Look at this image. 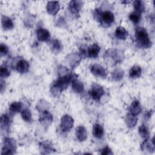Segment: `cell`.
Returning a JSON list of instances; mask_svg holds the SVG:
<instances>
[{"label":"cell","mask_w":155,"mask_h":155,"mask_svg":"<svg viewBox=\"0 0 155 155\" xmlns=\"http://www.w3.org/2000/svg\"><path fill=\"white\" fill-rule=\"evenodd\" d=\"M74 78H74L73 74L70 73L59 76L51 86L50 91L52 94L55 97L59 96L61 92L67 88L70 82H71Z\"/></svg>","instance_id":"obj_1"},{"label":"cell","mask_w":155,"mask_h":155,"mask_svg":"<svg viewBox=\"0 0 155 155\" xmlns=\"http://www.w3.org/2000/svg\"><path fill=\"white\" fill-rule=\"evenodd\" d=\"M135 37L137 44L144 48H148L151 46L150 41L147 30L143 27H137L135 31Z\"/></svg>","instance_id":"obj_2"},{"label":"cell","mask_w":155,"mask_h":155,"mask_svg":"<svg viewBox=\"0 0 155 155\" xmlns=\"http://www.w3.org/2000/svg\"><path fill=\"white\" fill-rule=\"evenodd\" d=\"M16 149V143L14 139L5 137L4 140V145L1 154H13Z\"/></svg>","instance_id":"obj_3"},{"label":"cell","mask_w":155,"mask_h":155,"mask_svg":"<svg viewBox=\"0 0 155 155\" xmlns=\"http://www.w3.org/2000/svg\"><path fill=\"white\" fill-rule=\"evenodd\" d=\"M114 21V16L113 13L108 10L102 12L99 22L101 25L104 27H108L110 26Z\"/></svg>","instance_id":"obj_4"},{"label":"cell","mask_w":155,"mask_h":155,"mask_svg":"<svg viewBox=\"0 0 155 155\" xmlns=\"http://www.w3.org/2000/svg\"><path fill=\"white\" fill-rule=\"evenodd\" d=\"M105 91L102 87L97 84L93 83L91 85V88L90 91L91 97L96 101H99L101 97L104 95Z\"/></svg>","instance_id":"obj_5"},{"label":"cell","mask_w":155,"mask_h":155,"mask_svg":"<svg viewBox=\"0 0 155 155\" xmlns=\"http://www.w3.org/2000/svg\"><path fill=\"white\" fill-rule=\"evenodd\" d=\"M74 124V120L70 115L65 114L61 118V127L63 131H68L71 129Z\"/></svg>","instance_id":"obj_6"},{"label":"cell","mask_w":155,"mask_h":155,"mask_svg":"<svg viewBox=\"0 0 155 155\" xmlns=\"http://www.w3.org/2000/svg\"><path fill=\"white\" fill-rule=\"evenodd\" d=\"M53 120V116L51 115V114L50 113L48 110H44L41 111V113L39 116V120L44 127H48L51 124Z\"/></svg>","instance_id":"obj_7"},{"label":"cell","mask_w":155,"mask_h":155,"mask_svg":"<svg viewBox=\"0 0 155 155\" xmlns=\"http://www.w3.org/2000/svg\"><path fill=\"white\" fill-rule=\"evenodd\" d=\"M90 70L92 74L97 77L105 78L107 75L106 70L99 64H94L91 65Z\"/></svg>","instance_id":"obj_8"},{"label":"cell","mask_w":155,"mask_h":155,"mask_svg":"<svg viewBox=\"0 0 155 155\" xmlns=\"http://www.w3.org/2000/svg\"><path fill=\"white\" fill-rule=\"evenodd\" d=\"M36 36L39 41L47 42L50 40V32L44 28H39L36 31Z\"/></svg>","instance_id":"obj_9"},{"label":"cell","mask_w":155,"mask_h":155,"mask_svg":"<svg viewBox=\"0 0 155 155\" xmlns=\"http://www.w3.org/2000/svg\"><path fill=\"white\" fill-rule=\"evenodd\" d=\"M59 3L58 1H50L47 3L46 8L47 13L51 15H56L59 10Z\"/></svg>","instance_id":"obj_10"},{"label":"cell","mask_w":155,"mask_h":155,"mask_svg":"<svg viewBox=\"0 0 155 155\" xmlns=\"http://www.w3.org/2000/svg\"><path fill=\"white\" fill-rule=\"evenodd\" d=\"M82 2L81 1L73 0L69 3V10L72 14L78 15L82 7Z\"/></svg>","instance_id":"obj_11"},{"label":"cell","mask_w":155,"mask_h":155,"mask_svg":"<svg viewBox=\"0 0 155 155\" xmlns=\"http://www.w3.org/2000/svg\"><path fill=\"white\" fill-rule=\"evenodd\" d=\"M141 149L142 151L153 153L154 151V138L152 140L145 139L141 144Z\"/></svg>","instance_id":"obj_12"},{"label":"cell","mask_w":155,"mask_h":155,"mask_svg":"<svg viewBox=\"0 0 155 155\" xmlns=\"http://www.w3.org/2000/svg\"><path fill=\"white\" fill-rule=\"evenodd\" d=\"M107 51L109 52V53H107V54H108L109 57L113 59V60L116 63L121 62L122 59H124L123 54L121 53V51H119L118 50L112 49V50H110Z\"/></svg>","instance_id":"obj_13"},{"label":"cell","mask_w":155,"mask_h":155,"mask_svg":"<svg viewBox=\"0 0 155 155\" xmlns=\"http://www.w3.org/2000/svg\"><path fill=\"white\" fill-rule=\"evenodd\" d=\"M129 111L130 113L134 116H137L142 111L141 105L140 102L137 100L134 101L130 107Z\"/></svg>","instance_id":"obj_14"},{"label":"cell","mask_w":155,"mask_h":155,"mask_svg":"<svg viewBox=\"0 0 155 155\" xmlns=\"http://www.w3.org/2000/svg\"><path fill=\"white\" fill-rule=\"evenodd\" d=\"M16 69L21 73H25L28 71L29 64L27 61L21 59L18 62L16 66Z\"/></svg>","instance_id":"obj_15"},{"label":"cell","mask_w":155,"mask_h":155,"mask_svg":"<svg viewBox=\"0 0 155 155\" xmlns=\"http://www.w3.org/2000/svg\"><path fill=\"white\" fill-rule=\"evenodd\" d=\"M39 148L42 154H49L54 150L52 144L48 141L41 142L39 143Z\"/></svg>","instance_id":"obj_16"},{"label":"cell","mask_w":155,"mask_h":155,"mask_svg":"<svg viewBox=\"0 0 155 155\" xmlns=\"http://www.w3.org/2000/svg\"><path fill=\"white\" fill-rule=\"evenodd\" d=\"M1 22H2V28L5 30H12L14 27V24L12 19L5 15L2 16Z\"/></svg>","instance_id":"obj_17"},{"label":"cell","mask_w":155,"mask_h":155,"mask_svg":"<svg viewBox=\"0 0 155 155\" xmlns=\"http://www.w3.org/2000/svg\"><path fill=\"white\" fill-rule=\"evenodd\" d=\"M76 136L79 141H84L87 137V133L85 128L83 126L78 127L76 130Z\"/></svg>","instance_id":"obj_18"},{"label":"cell","mask_w":155,"mask_h":155,"mask_svg":"<svg viewBox=\"0 0 155 155\" xmlns=\"http://www.w3.org/2000/svg\"><path fill=\"white\" fill-rule=\"evenodd\" d=\"M71 87L73 90L77 93H81L84 91V84L79 80L74 78L71 81Z\"/></svg>","instance_id":"obj_19"},{"label":"cell","mask_w":155,"mask_h":155,"mask_svg":"<svg viewBox=\"0 0 155 155\" xmlns=\"http://www.w3.org/2000/svg\"><path fill=\"white\" fill-rule=\"evenodd\" d=\"M114 34H115V36L117 39H121V40H125L128 36V32L124 27L122 26H119L116 28Z\"/></svg>","instance_id":"obj_20"},{"label":"cell","mask_w":155,"mask_h":155,"mask_svg":"<svg viewBox=\"0 0 155 155\" xmlns=\"http://www.w3.org/2000/svg\"><path fill=\"white\" fill-rule=\"evenodd\" d=\"M101 50V47L97 44H93L88 50V57L91 58H96L98 56L99 53Z\"/></svg>","instance_id":"obj_21"},{"label":"cell","mask_w":155,"mask_h":155,"mask_svg":"<svg viewBox=\"0 0 155 155\" xmlns=\"http://www.w3.org/2000/svg\"><path fill=\"white\" fill-rule=\"evenodd\" d=\"M67 59L69 62L70 65L72 68H74V67H76V66L78 65L79 63L81 61V58L80 57V56L78 54L76 53H73L71 54H70L68 58Z\"/></svg>","instance_id":"obj_22"},{"label":"cell","mask_w":155,"mask_h":155,"mask_svg":"<svg viewBox=\"0 0 155 155\" xmlns=\"http://www.w3.org/2000/svg\"><path fill=\"white\" fill-rule=\"evenodd\" d=\"M11 119L7 114H2L1 117V128L2 131L8 130L10 125Z\"/></svg>","instance_id":"obj_23"},{"label":"cell","mask_w":155,"mask_h":155,"mask_svg":"<svg viewBox=\"0 0 155 155\" xmlns=\"http://www.w3.org/2000/svg\"><path fill=\"white\" fill-rule=\"evenodd\" d=\"M104 133V128L102 126L99 124H96L93 126V134L97 139H101L103 137Z\"/></svg>","instance_id":"obj_24"},{"label":"cell","mask_w":155,"mask_h":155,"mask_svg":"<svg viewBox=\"0 0 155 155\" xmlns=\"http://www.w3.org/2000/svg\"><path fill=\"white\" fill-rule=\"evenodd\" d=\"M142 69L139 66L134 65L132 67L129 71V76L131 78H137L141 75Z\"/></svg>","instance_id":"obj_25"},{"label":"cell","mask_w":155,"mask_h":155,"mask_svg":"<svg viewBox=\"0 0 155 155\" xmlns=\"http://www.w3.org/2000/svg\"><path fill=\"white\" fill-rule=\"evenodd\" d=\"M50 44H51V48L53 52L55 53H59L62 50V48H63L62 45L59 40L54 39L51 41Z\"/></svg>","instance_id":"obj_26"},{"label":"cell","mask_w":155,"mask_h":155,"mask_svg":"<svg viewBox=\"0 0 155 155\" xmlns=\"http://www.w3.org/2000/svg\"><path fill=\"white\" fill-rule=\"evenodd\" d=\"M125 122L129 128H133L137 124V118L136 117V116L128 113L126 116Z\"/></svg>","instance_id":"obj_27"},{"label":"cell","mask_w":155,"mask_h":155,"mask_svg":"<svg viewBox=\"0 0 155 155\" xmlns=\"http://www.w3.org/2000/svg\"><path fill=\"white\" fill-rule=\"evenodd\" d=\"M22 108V104L21 102H13L9 107V111L12 114H16L20 112Z\"/></svg>","instance_id":"obj_28"},{"label":"cell","mask_w":155,"mask_h":155,"mask_svg":"<svg viewBox=\"0 0 155 155\" xmlns=\"http://www.w3.org/2000/svg\"><path fill=\"white\" fill-rule=\"evenodd\" d=\"M124 75V71L120 68L114 70L112 73V79L115 81H119L122 79Z\"/></svg>","instance_id":"obj_29"},{"label":"cell","mask_w":155,"mask_h":155,"mask_svg":"<svg viewBox=\"0 0 155 155\" xmlns=\"http://www.w3.org/2000/svg\"><path fill=\"white\" fill-rule=\"evenodd\" d=\"M139 133L140 136L144 139H148L150 136V132L147 128V127L144 125L142 124L139 128Z\"/></svg>","instance_id":"obj_30"},{"label":"cell","mask_w":155,"mask_h":155,"mask_svg":"<svg viewBox=\"0 0 155 155\" xmlns=\"http://www.w3.org/2000/svg\"><path fill=\"white\" fill-rule=\"evenodd\" d=\"M21 115L22 119L24 121H25L27 122H30L31 121V118H32L31 113L30 110H28V108H25V109L22 110L21 111Z\"/></svg>","instance_id":"obj_31"},{"label":"cell","mask_w":155,"mask_h":155,"mask_svg":"<svg viewBox=\"0 0 155 155\" xmlns=\"http://www.w3.org/2000/svg\"><path fill=\"white\" fill-rule=\"evenodd\" d=\"M133 7L135 12L141 14L144 10V4L143 1H134L133 2Z\"/></svg>","instance_id":"obj_32"},{"label":"cell","mask_w":155,"mask_h":155,"mask_svg":"<svg viewBox=\"0 0 155 155\" xmlns=\"http://www.w3.org/2000/svg\"><path fill=\"white\" fill-rule=\"evenodd\" d=\"M129 19L134 24H138L141 19V14L135 11L129 15Z\"/></svg>","instance_id":"obj_33"},{"label":"cell","mask_w":155,"mask_h":155,"mask_svg":"<svg viewBox=\"0 0 155 155\" xmlns=\"http://www.w3.org/2000/svg\"><path fill=\"white\" fill-rule=\"evenodd\" d=\"M88 48L86 45H81L79 47V56L81 58L85 59L87 56H88Z\"/></svg>","instance_id":"obj_34"},{"label":"cell","mask_w":155,"mask_h":155,"mask_svg":"<svg viewBox=\"0 0 155 155\" xmlns=\"http://www.w3.org/2000/svg\"><path fill=\"white\" fill-rule=\"evenodd\" d=\"M10 74V71H9L8 68L2 65L1 66V69H0V76L1 78H7L9 76Z\"/></svg>","instance_id":"obj_35"},{"label":"cell","mask_w":155,"mask_h":155,"mask_svg":"<svg viewBox=\"0 0 155 155\" xmlns=\"http://www.w3.org/2000/svg\"><path fill=\"white\" fill-rule=\"evenodd\" d=\"M0 53L2 56L6 55L8 53V47L5 44H4L3 43H1L0 45Z\"/></svg>","instance_id":"obj_36"},{"label":"cell","mask_w":155,"mask_h":155,"mask_svg":"<svg viewBox=\"0 0 155 155\" xmlns=\"http://www.w3.org/2000/svg\"><path fill=\"white\" fill-rule=\"evenodd\" d=\"M102 154H104V155H111L113 154V153L111 151V150L108 147H104L101 153Z\"/></svg>","instance_id":"obj_37"}]
</instances>
